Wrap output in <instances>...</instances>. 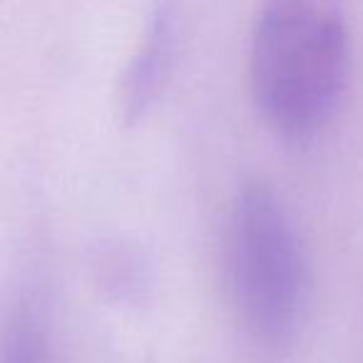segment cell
<instances>
[{"mask_svg": "<svg viewBox=\"0 0 363 363\" xmlns=\"http://www.w3.org/2000/svg\"><path fill=\"white\" fill-rule=\"evenodd\" d=\"M351 80L346 0H259L249 35V85L259 115L284 140H311L333 120Z\"/></svg>", "mask_w": 363, "mask_h": 363, "instance_id": "cell-1", "label": "cell"}, {"mask_svg": "<svg viewBox=\"0 0 363 363\" xmlns=\"http://www.w3.org/2000/svg\"><path fill=\"white\" fill-rule=\"evenodd\" d=\"M232 277L247 326L269 343L291 338L306 306L308 267L286 207L267 184H249L237 199Z\"/></svg>", "mask_w": 363, "mask_h": 363, "instance_id": "cell-2", "label": "cell"}, {"mask_svg": "<svg viewBox=\"0 0 363 363\" xmlns=\"http://www.w3.org/2000/svg\"><path fill=\"white\" fill-rule=\"evenodd\" d=\"M179 18L177 0H157L122 82V107L130 122L142 120L152 110L169 80L179 48Z\"/></svg>", "mask_w": 363, "mask_h": 363, "instance_id": "cell-3", "label": "cell"}, {"mask_svg": "<svg viewBox=\"0 0 363 363\" xmlns=\"http://www.w3.org/2000/svg\"><path fill=\"white\" fill-rule=\"evenodd\" d=\"M0 363H50L45 331L28 308L18 311L8 323Z\"/></svg>", "mask_w": 363, "mask_h": 363, "instance_id": "cell-4", "label": "cell"}]
</instances>
